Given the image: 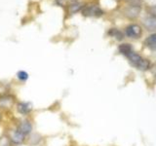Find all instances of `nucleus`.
I'll use <instances>...</instances> for the list:
<instances>
[{
	"label": "nucleus",
	"instance_id": "17",
	"mask_svg": "<svg viewBox=\"0 0 156 146\" xmlns=\"http://www.w3.org/2000/svg\"><path fill=\"white\" fill-rule=\"evenodd\" d=\"M10 88L7 84L5 83H1L0 82V96H4V95H7L10 94Z\"/></svg>",
	"mask_w": 156,
	"mask_h": 146
},
{
	"label": "nucleus",
	"instance_id": "15",
	"mask_svg": "<svg viewBox=\"0 0 156 146\" xmlns=\"http://www.w3.org/2000/svg\"><path fill=\"white\" fill-rule=\"evenodd\" d=\"M108 34H109L110 36H112V37H115L118 41H121L122 39L124 38L123 33H122L120 30H118V29H116V28L110 29V30L108 31Z\"/></svg>",
	"mask_w": 156,
	"mask_h": 146
},
{
	"label": "nucleus",
	"instance_id": "2",
	"mask_svg": "<svg viewBox=\"0 0 156 146\" xmlns=\"http://www.w3.org/2000/svg\"><path fill=\"white\" fill-rule=\"evenodd\" d=\"M16 103H17V99L15 96L11 94L0 96V110L2 111L11 110L16 105Z\"/></svg>",
	"mask_w": 156,
	"mask_h": 146
},
{
	"label": "nucleus",
	"instance_id": "5",
	"mask_svg": "<svg viewBox=\"0 0 156 146\" xmlns=\"http://www.w3.org/2000/svg\"><path fill=\"white\" fill-rule=\"evenodd\" d=\"M140 11H141V7L140 4H131L124 9L123 14L126 18H128L130 19H134L139 17Z\"/></svg>",
	"mask_w": 156,
	"mask_h": 146
},
{
	"label": "nucleus",
	"instance_id": "14",
	"mask_svg": "<svg viewBox=\"0 0 156 146\" xmlns=\"http://www.w3.org/2000/svg\"><path fill=\"white\" fill-rule=\"evenodd\" d=\"M0 146H14L9 134L0 135Z\"/></svg>",
	"mask_w": 156,
	"mask_h": 146
},
{
	"label": "nucleus",
	"instance_id": "21",
	"mask_svg": "<svg viewBox=\"0 0 156 146\" xmlns=\"http://www.w3.org/2000/svg\"><path fill=\"white\" fill-rule=\"evenodd\" d=\"M154 78H155V80H156V73H155V76H154Z\"/></svg>",
	"mask_w": 156,
	"mask_h": 146
},
{
	"label": "nucleus",
	"instance_id": "1",
	"mask_svg": "<svg viewBox=\"0 0 156 146\" xmlns=\"http://www.w3.org/2000/svg\"><path fill=\"white\" fill-rule=\"evenodd\" d=\"M127 57H128V60L131 62V64L134 65L136 68H138L139 70L145 71V70L149 69L150 61L148 60H146V58H144L140 55V54L133 51Z\"/></svg>",
	"mask_w": 156,
	"mask_h": 146
},
{
	"label": "nucleus",
	"instance_id": "12",
	"mask_svg": "<svg viewBox=\"0 0 156 146\" xmlns=\"http://www.w3.org/2000/svg\"><path fill=\"white\" fill-rule=\"evenodd\" d=\"M118 50H119V53L122 54L123 56L128 57L130 54L133 52V47H132L128 43H124V44H121V45H119Z\"/></svg>",
	"mask_w": 156,
	"mask_h": 146
},
{
	"label": "nucleus",
	"instance_id": "7",
	"mask_svg": "<svg viewBox=\"0 0 156 146\" xmlns=\"http://www.w3.org/2000/svg\"><path fill=\"white\" fill-rule=\"evenodd\" d=\"M16 110L19 114L23 116H27L32 112V104L28 101H18L16 103Z\"/></svg>",
	"mask_w": 156,
	"mask_h": 146
},
{
	"label": "nucleus",
	"instance_id": "8",
	"mask_svg": "<svg viewBox=\"0 0 156 146\" xmlns=\"http://www.w3.org/2000/svg\"><path fill=\"white\" fill-rule=\"evenodd\" d=\"M9 136H10V138H11L14 146H18V145H22L23 143H26L27 136L23 135V134H21L16 129L11 130V133H10Z\"/></svg>",
	"mask_w": 156,
	"mask_h": 146
},
{
	"label": "nucleus",
	"instance_id": "3",
	"mask_svg": "<svg viewBox=\"0 0 156 146\" xmlns=\"http://www.w3.org/2000/svg\"><path fill=\"white\" fill-rule=\"evenodd\" d=\"M81 13L84 17L99 18L104 15V11L98 5H86L82 8Z\"/></svg>",
	"mask_w": 156,
	"mask_h": 146
},
{
	"label": "nucleus",
	"instance_id": "20",
	"mask_svg": "<svg viewBox=\"0 0 156 146\" xmlns=\"http://www.w3.org/2000/svg\"><path fill=\"white\" fill-rule=\"evenodd\" d=\"M1 120H2V113L0 112V122H1Z\"/></svg>",
	"mask_w": 156,
	"mask_h": 146
},
{
	"label": "nucleus",
	"instance_id": "4",
	"mask_svg": "<svg viewBox=\"0 0 156 146\" xmlns=\"http://www.w3.org/2000/svg\"><path fill=\"white\" fill-rule=\"evenodd\" d=\"M16 130H19L20 133L23 134V135L28 136L33 131V125L30 120L28 119H23L18 122L16 126Z\"/></svg>",
	"mask_w": 156,
	"mask_h": 146
},
{
	"label": "nucleus",
	"instance_id": "16",
	"mask_svg": "<svg viewBox=\"0 0 156 146\" xmlns=\"http://www.w3.org/2000/svg\"><path fill=\"white\" fill-rule=\"evenodd\" d=\"M28 73L24 70H20L17 72V79L21 82H27L28 80Z\"/></svg>",
	"mask_w": 156,
	"mask_h": 146
},
{
	"label": "nucleus",
	"instance_id": "10",
	"mask_svg": "<svg viewBox=\"0 0 156 146\" xmlns=\"http://www.w3.org/2000/svg\"><path fill=\"white\" fill-rule=\"evenodd\" d=\"M41 139V135H39L38 134H30L28 136H27L26 143H27L29 146H35L40 143Z\"/></svg>",
	"mask_w": 156,
	"mask_h": 146
},
{
	"label": "nucleus",
	"instance_id": "11",
	"mask_svg": "<svg viewBox=\"0 0 156 146\" xmlns=\"http://www.w3.org/2000/svg\"><path fill=\"white\" fill-rule=\"evenodd\" d=\"M144 45L151 51H156V33H152L148 37H146Z\"/></svg>",
	"mask_w": 156,
	"mask_h": 146
},
{
	"label": "nucleus",
	"instance_id": "9",
	"mask_svg": "<svg viewBox=\"0 0 156 146\" xmlns=\"http://www.w3.org/2000/svg\"><path fill=\"white\" fill-rule=\"evenodd\" d=\"M143 24L148 31H156V17L149 16L143 21Z\"/></svg>",
	"mask_w": 156,
	"mask_h": 146
},
{
	"label": "nucleus",
	"instance_id": "19",
	"mask_svg": "<svg viewBox=\"0 0 156 146\" xmlns=\"http://www.w3.org/2000/svg\"><path fill=\"white\" fill-rule=\"evenodd\" d=\"M55 1L58 6H62V7L65 6V4H66V0H55Z\"/></svg>",
	"mask_w": 156,
	"mask_h": 146
},
{
	"label": "nucleus",
	"instance_id": "18",
	"mask_svg": "<svg viewBox=\"0 0 156 146\" xmlns=\"http://www.w3.org/2000/svg\"><path fill=\"white\" fill-rule=\"evenodd\" d=\"M148 13L150 14V16L152 17H156V5H153V6H150L148 8Z\"/></svg>",
	"mask_w": 156,
	"mask_h": 146
},
{
	"label": "nucleus",
	"instance_id": "13",
	"mask_svg": "<svg viewBox=\"0 0 156 146\" xmlns=\"http://www.w3.org/2000/svg\"><path fill=\"white\" fill-rule=\"evenodd\" d=\"M83 7H84V6H83L80 2L74 1V2H72L69 6H68V10H69L70 14H74V13H77L78 11H80V10H82Z\"/></svg>",
	"mask_w": 156,
	"mask_h": 146
},
{
	"label": "nucleus",
	"instance_id": "6",
	"mask_svg": "<svg viewBox=\"0 0 156 146\" xmlns=\"http://www.w3.org/2000/svg\"><path fill=\"white\" fill-rule=\"evenodd\" d=\"M125 33L129 38L139 39V38H140L141 35H143V29H141V27L139 26V24L133 23L126 27Z\"/></svg>",
	"mask_w": 156,
	"mask_h": 146
}]
</instances>
